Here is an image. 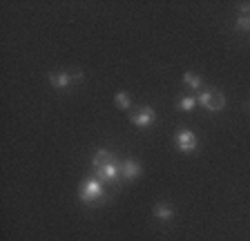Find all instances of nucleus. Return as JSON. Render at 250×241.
I'll return each mask as SVG.
<instances>
[{
	"mask_svg": "<svg viewBox=\"0 0 250 241\" xmlns=\"http://www.w3.org/2000/svg\"><path fill=\"white\" fill-rule=\"evenodd\" d=\"M121 177L132 181V179H139L141 177V163L134 161V159H127V161L121 163Z\"/></svg>",
	"mask_w": 250,
	"mask_h": 241,
	"instance_id": "nucleus-7",
	"label": "nucleus"
},
{
	"mask_svg": "<svg viewBox=\"0 0 250 241\" xmlns=\"http://www.w3.org/2000/svg\"><path fill=\"white\" fill-rule=\"evenodd\" d=\"M174 143H177V147L181 150V152L190 154L197 150V137H194V132L192 130H179L177 134H174Z\"/></svg>",
	"mask_w": 250,
	"mask_h": 241,
	"instance_id": "nucleus-3",
	"label": "nucleus"
},
{
	"mask_svg": "<svg viewBox=\"0 0 250 241\" xmlns=\"http://www.w3.org/2000/svg\"><path fill=\"white\" fill-rule=\"evenodd\" d=\"M109 163H114V154L109 152V150H99L92 159L94 170H101V168H105V165H109Z\"/></svg>",
	"mask_w": 250,
	"mask_h": 241,
	"instance_id": "nucleus-8",
	"label": "nucleus"
},
{
	"mask_svg": "<svg viewBox=\"0 0 250 241\" xmlns=\"http://www.w3.org/2000/svg\"><path fill=\"white\" fill-rule=\"evenodd\" d=\"M237 29H241V32H250V16L248 14H241V16L237 18Z\"/></svg>",
	"mask_w": 250,
	"mask_h": 241,
	"instance_id": "nucleus-13",
	"label": "nucleus"
},
{
	"mask_svg": "<svg viewBox=\"0 0 250 241\" xmlns=\"http://www.w3.org/2000/svg\"><path fill=\"white\" fill-rule=\"evenodd\" d=\"M114 103H116V107H119V110H130L132 99H130V94H127V92H116Z\"/></svg>",
	"mask_w": 250,
	"mask_h": 241,
	"instance_id": "nucleus-12",
	"label": "nucleus"
},
{
	"mask_svg": "<svg viewBox=\"0 0 250 241\" xmlns=\"http://www.w3.org/2000/svg\"><path fill=\"white\" fill-rule=\"evenodd\" d=\"M130 119H132V123H134V125H139V127H150L152 123L156 120V112L152 110L150 105H143V107H139V110H136Z\"/></svg>",
	"mask_w": 250,
	"mask_h": 241,
	"instance_id": "nucleus-4",
	"label": "nucleus"
},
{
	"mask_svg": "<svg viewBox=\"0 0 250 241\" xmlns=\"http://www.w3.org/2000/svg\"><path fill=\"white\" fill-rule=\"evenodd\" d=\"M154 217L161 221H170L174 217V210H172L170 203H156L154 205Z\"/></svg>",
	"mask_w": 250,
	"mask_h": 241,
	"instance_id": "nucleus-9",
	"label": "nucleus"
},
{
	"mask_svg": "<svg viewBox=\"0 0 250 241\" xmlns=\"http://www.w3.org/2000/svg\"><path fill=\"white\" fill-rule=\"evenodd\" d=\"M197 103H199V99L197 96H181V99H179V103H177V107L179 110H183V112H192L194 107H197Z\"/></svg>",
	"mask_w": 250,
	"mask_h": 241,
	"instance_id": "nucleus-10",
	"label": "nucleus"
},
{
	"mask_svg": "<svg viewBox=\"0 0 250 241\" xmlns=\"http://www.w3.org/2000/svg\"><path fill=\"white\" fill-rule=\"evenodd\" d=\"M76 79H81V74H69V72H54L49 74V83L56 89H65L72 83H76Z\"/></svg>",
	"mask_w": 250,
	"mask_h": 241,
	"instance_id": "nucleus-5",
	"label": "nucleus"
},
{
	"mask_svg": "<svg viewBox=\"0 0 250 241\" xmlns=\"http://www.w3.org/2000/svg\"><path fill=\"white\" fill-rule=\"evenodd\" d=\"M183 83L188 85L190 89H201L203 85V79L199 76V74H192V72H186L183 74Z\"/></svg>",
	"mask_w": 250,
	"mask_h": 241,
	"instance_id": "nucleus-11",
	"label": "nucleus"
},
{
	"mask_svg": "<svg viewBox=\"0 0 250 241\" xmlns=\"http://www.w3.org/2000/svg\"><path fill=\"white\" fill-rule=\"evenodd\" d=\"M197 99H199V105H203V107L210 112L224 110V105H226L224 92H217V89H206V92H201Z\"/></svg>",
	"mask_w": 250,
	"mask_h": 241,
	"instance_id": "nucleus-2",
	"label": "nucleus"
},
{
	"mask_svg": "<svg viewBox=\"0 0 250 241\" xmlns=\"http://www.w3.org/2000/svg\"><path fill=\"white\" fill-rule=\"evenodd\" d=\"M78 197H81V201L87 205L103 203V201L107 199V194H105V183L99 181L96 177L85 179L83 183H81V188H78Z\"/></svg>",
	"mask_w": 250,
	"mask_h": 241,
	"instance_id": "nucleus-1",
	"label": "nucleus"
},
{
	"mask_svg": "<svg viewBox=\"0 0 250 241\" xmlns=\"http://www.w3.org/2000/svg\"><path fill=\"white\" fill-rule=\"evenodd\" d=\"M119 177H121V165L116 161L105 165V168H101V170H96V179L103 181V183H114Z\"/></svg>",
	"mask_w": 250,
	"mask_h": 241,
	"instance_id": "nucleus-6",
	"label": "nucleus"
}]
</instances>
